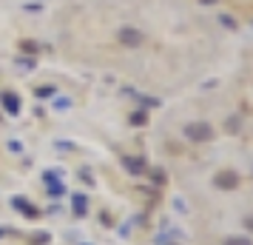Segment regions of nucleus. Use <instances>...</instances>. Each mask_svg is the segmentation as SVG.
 Here are the masks:
<instances>
[{
    "mask_svg": "<svg viewBox=\"0 0 253 245\" xmlns=\"http://www.w3.org/2000/svg\"><path fill=\"white\" fill-rule=\"evenodd\" d=\"M85 208H88V205H85V197H83V194H74V214H77V217H83V214H85Z\"/></svg>",
    "mask_w": 253,
    "mask_h": 245,
    "instance_id": "20e7f679",
    "label": "nucleus"
},
{
    "mask_svg": "<svg viewBox=\"0 0 253 245\" xmlns=\"http://www.w3.org/2000/svg\"><path fill=\"white\" fill-rule=\"evenodd\" d=\"M123 163H126L128 168H131V171H134V174H142V163H139V160H131V157H126V160H123Z\"/></svg>",
    "mask_w": 253,
    "mask_h": 245,
    "instance_id": "423d86ee",
    "label": "nucleus"
},
{
    "mask_svg": "<svg viewBox=\"0 0 253 245\" xmlns=\"http://www.w3.org/2000/svg\"><path fill=\"white\" fill-rule=\"evenodd\" d=\"M120 40L126 46H139L142 43V32H137V29H120Z\"/></svg>",
    "mask_w": 253,
    "mask_h": 245,
    "instance_id": "f03ea898",
    "label": "nucleus"
},
{
    "mask_svg": "<svg viewBox=\"0 0 253 245\" xmlns=\"http://www.w3.org/2000/svg\"><path fill=\"white\" fill-rule=\"evenodd\" d=\"M185 134H188V140H194V143H205L213 137V129L208 126V123H191L188 129H185Z\"/></svg>",
    "mask_w": 253,
    "mask_h": 245,
    "instance_id": "f257e3e1",
    "label": "nucleus"
},
{
    "mask_svg": "<svg viewBox=\"0 0 253 245\" xmlns=\"http://www.w3.org/2000/svg\"><path fill=\"white\" fill-rule=\"evenodd\" d=\"M216 186H219V188H233V186H236V174H230V171H222V174L216 177Z\"/></svg>",
    "mask_w": 253,
    "mask_h": 245,
    "instance_id": "7ed1b4c3",
    "label": "nucleus"
},
{
    "mask_svg": "<svg viewBox=\"0 0 253 245\" xmlns=\"http://www.w3.org/2000/svg\"><path fill=\"white\" fill-rule=\"evenodd\" d=\"M245 225H248V228H251V231H253V217H251V220H248V222H245Z\"/></svg>",
    "mask_w": 253,
    "mask_h": 245,
    "instance_id": "6e6552de",
    "label": "nucleus"
},
{
    "mask_svg": "<svg viewBox=\"0 0 253 245\" xmlns=\"http://www.w3.org/2000/svg\"><path fill=\"white\" fill-rule=\"evenodd\" d=\"M225 245H253V243L248 240V237H230V240H228Z\"/></svg>",
    "mask_w": 253,
    "mask_h": 245,
    "instance_id": "0eeeda50",
    "label": "nucleus"
},
{
    "mask_svg": "<svg viewBox=\"0 0 253 245\" xmlns=\"http://www.w3.org/2000/svg\"><path fill=\"white\" fill-rule=\"evenodd\" d=\"M3 103L9 105V111H12V114L17 111V105H20V103H17V97H14V94H3Z\"/></svg>",
    "mask_w": 253,
    "mask_h": 245,
    "instance_id": "39448f33",
    "label": "nucleus"
}]
</instances>
